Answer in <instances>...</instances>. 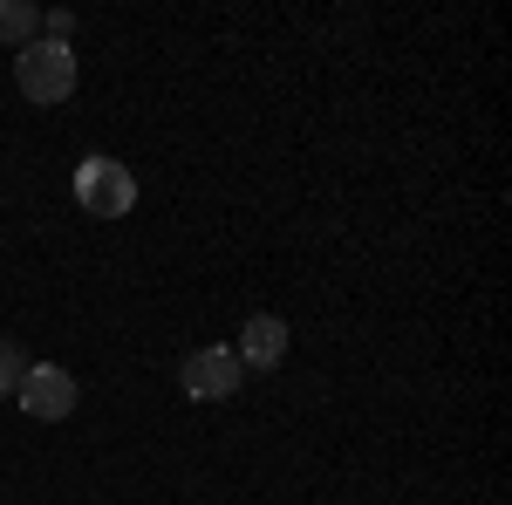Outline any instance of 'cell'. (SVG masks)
I'll use <instances>...</instances> for the list:
<instances>
[{"label": "cell", "mask_w": 512, "mask_h": 505, "mask_svg": "<svg viewBox=\"0 0 512 505\" xmlns=\"http://www.w3.org/2000/svg\"><path fill=\"white\" fill-rule=\"evenodd\" d=\"M76 198L89 219H123L130 205H137V178H130V164H117V157H82L76 164Z\"/></svg>", "instance_id": "cell-2"}, {"label": "cell", "mask_w": 512, "mask_h": 505, "mask_svg": "<svg viewBox=\"0 0 512 505\" xmlns=\"http://www.w3.org/2000/svg\"><path fill=\"white\" fill-rule=\"evenodd\" d=\"M14 82H21L28 103H69L76 96V48L69 41H48V35L14 48Z\"/></svg>", "instance_id": "cell-1"}, {"label": "cell", "mask_w": 512, "mask_h": 505, "mask_svg": "<svg viewBox=\"0 0 512 505\" xmlns=\"http://www.w3.org/2000/svg\"><path fill=\"white\" fill-rule=\"evenodd\" d=\"M21 376H28V349L21 342H0V396H14Z\"/></svg>", "instance_id": "cell-7"}, {"label": "cell", "mask_w": 512, "mask_h": 505, "mask_svg": "<svg viewBox=\"0 0 512 505\" xmlns=\"http://www.w3.org/2000/svg\"><path fill=\"white\" fill-rule=\"evenodd\" d=\"M76 376L62 369V362H28V376H21V389H14V403L28 410V417H41V424H62V417H76Z\"/></svg>", "instance_id": "cell-3"}, {"label": "cell", "mask_w": 512, "mask_h": 505, "mask_svg": "<svg viewBox=\"0 0 512 505\" xmlns=\"http://www.w3.org/2000/svg\"><path fill=\"white\" fill-rule=\"evenodd\" d=\"M0 41H14V48L41 41V14H35V0H0Z\"/></svg>", "instance_id": "cell-6"}, {"label": "cell", "mask_w": 512, "mask_h": 505, "mask_svg": "<svg viewBox=\"0 0 512 505\" xmlns=\"http://www.w3.org/2000/svg\"><path fill=\"white\" fill-rule=\"evenodd\" d=\"M178 383H185V396H192V403H226V396H239L246 369H239L233 349H198V355H185Z\"/></svg>", "instance_id": "cell-4"}, {"label": "cell", "mask_w": 512, "mask_h": 505, "mask_svg": "<svg viewBox=\"0 0 512 505\" xmlns=\"http://www.w3.org/2000/svg\"><path fill=\"white\" fill-rule=\"evenodd\" d=\"M233 355H239V369H280V362H287V321H280V314H253V321L239 328Z\"/></svg>", "instance_id": "cell-5"}]
</instances>
